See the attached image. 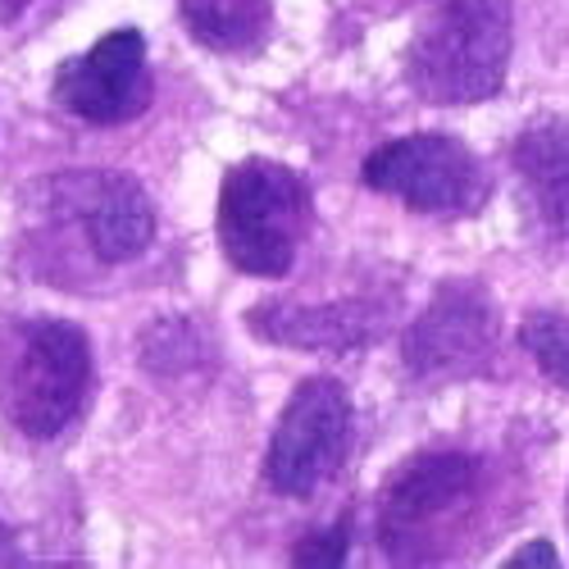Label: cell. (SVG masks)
Returning <instances> with one entry per match:
<instances>
[{"mask_svg": "<svg viewBox=\"0 0 569 569\" xmlns=\"http://www.w3.org/2000/svg\"><path fill=\"white\" fill-rule=\"evenodd\" d=\"M251 333L273 347L297 351H356L383 333V310L373 301H328V306H297V301H264L247 315Z\"/></svg>", "mask_w": 569, "mask_h": 569, "instance_id": "obj_9", "label": "cell"}, {"mask_svg": "<svg viewBox=\"0 0 569 569\" xmlns=\"http://www.w3.org/2000/svg\"><path fill=\"white\" fill-rule=\"evenodd\" d=\"M515 173L533 214L569 237V114H542L515 137Z\"/></svg>", "mask_w": 569, "mask_h": 569, "instance_id": "obj_11", "label": "cell"}, {"mask_svg": "<svg viewBox=\"0 0 569 569\" xmlns=\"http://www.w3.org/2000/svg\"><path fill=\"white\" fill-rule=\"evenodd\" d=\"M483 506V460L469 451H419L397 465L378 497V547L397 565L456 556Z\"/></svg>", "mask_w": 569, "mask_h": 569, "instance_id": "obj_1", "label": "cell"}, {"mask_svg": "<svg viewBox=\"0 0 569 569\" xmlns=\"http://www.w3.org/2000/svg\"><path fill=\"white\" fill-rule=\"evenodd\" d=\"M347 533H351L347 519H342V525H328V529L301 538L297 551H292V560H297V565H319V569L342 565V560H347Z\"/></svg>", "mask_w": 569, "mask_h": 569, "instance_id": "obj_14", "label": "cell"}, {"mask_svg": "<svg viewBox=\"0 0 569 569\" xmlns=\"http://www.w3.org/2000/svg\"><path fill=\"white\" fill-rule=\"evenodd\" d=\"M510 46V0H433L410 37L406 78L429 106H479L501 91Z\"/></svg>", "mask_w": 569, "mask_h": 569, "instance_id": "obj_2", "label": "cell"}, {"mask_svg": "<svg viewBox=\"0 0 569 569\" xmlns=\"http://www.w3.org/2000/svg\"><path fill=\"white\" fill-rule=\"evenodd\" d=\"M351 397L338 378H306L278 415L264 451V479L278 497H315L351 451Z\"/></svg>", "mask_w": 569, "mask_h": 569, "instance_id": "obj_6", "label": "cell"}, {"mask_svg": "<svg viewBox=\"0 0 569 569\" xmlns=\"http://www.w3.org/2000/svg\"><path fill=\"white\" fill-rule=\"evenodd\" d=\"M51 97L60 110L87 123H128L151 106L147 37L137 28L106 32L87 56H73L56 69Z\"/></svg>", "mask_w": 569, "mask_h": 569, "instance_id": "obj_8", "label": "cell"}, {"mask_svg": "<svg viewBox=\"0 0 569 569\" xmlns=\"http://www.w3.org/2000/svg\"><path fill=\"white\" fill-rule=\"evenodd\" d=\"M506 565H510V569H529V565H538V569H556L560 556H556V547H551L547 538H538V542H529V547H519Z\"/></svg>", "mask_w": 569, "mask_h": 569, "instance_id": "obj_15", "label": "cell"}, {"mask_svg": "<svg viewBox=\"0 0 569 569\" xmlns=\"http://www.w3.org/2000/svg\"><path fill=\"white\" fill-rule=\"evenodd\" d=\"M365 187L383 197H397L415 214H442L469 219L492 197L488 164L469 151V141L456 132H410L392 137L360 164Z\"/></svg>", "mask_w": 569, "mask_h": 569, "instance_id": "obj_5", "label": "cell"}, {"mask_svg": "<svg viewBox=\"0 0 569 569\" xmlns=\"http://www.w3.org/2000/svg\"><path fill=\"white\" fill-rule=\"evenodd\" d=\"M178 10L187 32L223 56L256 51L273 23V0H178Z\"/></svg>", "mask_w": 569, "mask_h": 569, "instance_id": "obj_12", "label": "cell"}, {"mask_svg": "<svg viewBox=\"0 0 569 569\" xmlns=\"http://www.w3.org/2000/svg\"><path fill=\"white\" fill-rule=\"evenodd\" d=\"M91 397V338L69 319H28L6 373V415L23 438H60Z\"/></svg>", "mask_w": 569, "mask_h": 569, "instance_id": "obj_4", "label": "cell"}, {"mask_svg": "<svg viewBox=\"0 0 569 569\" xmlns=\"http://www.w3.org/2000/svg\"><path fill=\"white\" fill-rule=\"evenodd\" d=\"M310 182L264 156L237 160L219 182V247L232 269L251 278H282L297 264V247L310 228Z\"/></svg>", "mask_w": 569, "mask_h": 569, "instance_id": "obj_3", "label": "cell"}, {"mask_svg": "<svg viewBox=\"0 0 569 569\" xmlns=\"http://www.w3.org/2000/svg\"><path fill=\"white\" fill-rule=\"evenodd\" d=\"M519 342L533 356V365L551 378L556 388L569 392V315H551V310H533L519 323Z\"/></svg>", "mask_w": 569, "mask_h": 569, "instance_id": "obj_13", "label": "cell"}, {"mask_svg": "<svg viewBox=\"0 0 569 569\" xmlns=\"http://www.w3.org/2000/svg\"><path fill=\"white\" fill-rule=\"evenodd\" d=\"M87 247L106 264H128L156 242V206L123 173H97L82 182Z\"/></svg>", "mask_w": 569, "mask_h": 569, "instance_id": "obj_10", "label": "cell"}, {"mask_svg": "<svg viewBox=\"0 0 569 569\" xmlns=\"http://www.w3.org/2000/svg\"><path fill=\"white\" fill-rule=\"evenodd\" d=\"M406 369L419 383H456L492 365L497 351V306L483 288L456 278L442 282L423 315L406 328Z\"/></svg>", "mask_w": 569, "mask_h": 569, "instance_id": "obj_7", "label": "cell"}, {"mask_svg": "<svg viewBox=\"0 0 569 569\" xmlns=\"http://www.w3.org/2000/svg\"><path fill=\"white\" fill-rule=\"evenodd\" d=\"M23 6H28V0H0V19H14V14H23Z\"/></svg>", "mask_w": 569, "mask_h": 569, "instance_id": "obj_16", "label": "cell"}]
</instances>
